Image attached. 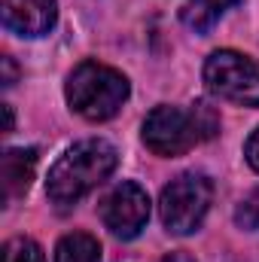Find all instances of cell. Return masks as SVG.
Listing matches in <instances>:
<instances>
[{
  "mask_svg": "<svg viewBox=\"0 0 259 262\" xmlns=\"http://www.w3.org/2000/svg\"><path fill=\"white\" fill-rule=\"evenodd\" d=\"M119 152L107 140H82L52 165L46 192L58 207H70L116 171Z\"/></svg>",
  "mask_w": 259,
  "mask_h": 262,
  "instance_id": "1",
  "label": "cell"
},
{
  "mask_svg": "<svg viewBox=\"0 0 259 262\" xmlns=\"http://www.w3.org/2000/svg\"><path fill=\"white\" fill-rule=\"evenodd\" d=\"M217 128H220V119H217L213 107H207V104H192V107L162 104L143 122V143L156 156L174 159V156L189 152L195 143L213 137Z\"/></svg>",
  "mask_w": 259,
  "mask_h": 262,
  "instance_id": "2",
  "label": "cell"
},
{
  "mask_svg": "<svg viewBox=\"0 0 259 262\" xmlns=\"http://www.w3.org/2000/svg\"><path fill=\"white\" fill-rule=\"evenodd\" d=\"M128 101V79L107 64L82 61L67 76V104L89 122L113 119Z\"/></svg>",
  "mask_w": 259,
  "mask_h": 262,
  "instance_id": "3",
  "label": "cell"
},
{
  "mask_svg": "<svg viewBox=\"0 0 259 262\" xmlns=\"http://www.w3.org/2000/svg\"><path fill=\"white\" fill-rule=\"evenodd\" d=\"M210 198H213V186L204 174H180L174 177L159 198V213H162V223L168 232L174 235H189L201 226V220L207 216V207H210Z\"/></svg>",
  "mask_w": 259,
  "mask_h": 262,
  "instance_id": "4",
  "label": "cell"
},
{
  "mask_svg": "<svg viewBox=\"0 0 259 262\" xmlns=\"http://www.w3.org/2000/svg\"><path fill=\"white\" fill-rule=\"evenodd\" d=\"M204 82L223 101L241 107H259V61L241 52L232 49L213 52L204 64Z\"/></svg>",
  "mask_w": 259,
  "mask_h": 262,
  "instance_id": "5",
  "label": "cell"
},
{
  "mask_svg": "<svg viewBox=\"0 0 259 262\" xmlns=\"http://www.w3.org/2000/svg\"><path fill=\"white\" fill-rule=\"evenodd\" d=\"M101 220L116 238H137L149 220V195L137 183L125 180L101 201Z\"/></svg>",
  "mask_w": 259,
  "mask_h": 262,
  "instance_id": "6",
  "label": "cell"
},
{
  "mask_svg": "<svg viewBox=\"0 0 259 262\" xmlns=\"http://www.w3.org/2000/svg\"><path fill=\"white\" fill-rule=\"evenodd\" d=\"M58 18L55 0H3V25L21 37H43Z\"/></svg>",
  "mask_w": 259,
  "mask_h": 262,
  "instance_id": "7",
  "label": "cell"
},
{
  "mask_svg": "<svg viewBox=\"0 0 259 262\" xmlns=\"http://www.w3.org/2000/svg\"><path fill=\"white\" fill-rule=\"evenodd\" d=\"M37 168V149H6L0 159V183H3V201L21 198L28 192Z\"/></svg>",
  "mask_w": 259,
  "mask_h": 262,
  "instance_id": "8",
  "label": "cell"
},
{
  "mask_svg": "<svg viewBox=\"0 0 259 262\" xmlns=\"http://www.w3.org/2000/svg\"><path fill=\"white\" fill-rule=\"evenodd\" d=\"M55 262H101V244L85 232H70L55 247Z\"/></svg>",
  "mask_w": 259,
  "mask_h": 262,
  "instance_id": "9",
  "label": "cell"
},
{
  "mask_svg": "<svg viewBox=\"0 0 259 262\" xmlns=\"http://www.w3.org/2000/svg\"><path fill=\"white\" fill-rule=\"evenodd\" d=\"M232 3H238V0H183V6H180V15H183V21L195 28V31H207Z\"/></svg>",
  "mask_w": 259,
  "mask_h": 262,
  "instance_id": "10",
  "label": "cell"
},
{
  "mask_svg": "<svg viewBox=\"0 0 259 262\" xmlns=\"http://www.w3.org/2000/svg\"><path fill=\"white\" fill-rule=\"evenodd\" d=\"M3 262H46L43 250L31 238H12L3 247Z\"/></svg>",
  "mask_w": 259,
  "mask_h": 262,
  "instance_id": "11",
  "label": "cell"
},
{
  "mask_svg": "<svg viewBox=\"0 0 259 262\" xmlns=\"http://www.w3.org/2000/svg\"><path fill=\"white\" fill-rule=\"evenodd\" d=\"M235 220H238V226H241V229L259 232V189H256V192H250V195L238 204Z\"/></svg>",
  "mask_w": 259,
  "mask_h": 262,
  "instance_id": "12",
  "label": "cell"
},
{
  "mask_svg": "<svg viewBox=\"0 0 259 262\" xmlns=\"http://www.w3.org/2000/svg\"><path fill=\"white\" fill-rule=\"evenodd\" d=\"M244 156H247L250 168H253V171H259V128L250 134V140H247V146H244Z\"/></svg>",
  "mask_w": 259,
  "mask_h": 262,
  "instance_id": "13",
  "label": "cell"
},
{
  "mask_svg": "<svg viewBox=\"0 0 259 262\" xmlns=\"http://www.w3.org/2000/svg\"><path fill=\"white\" fill-rule=\"evenodd\" d=\"M3 85H12L15 82V67H12V58H3Z\"/></svg>",
  "mask_w": 259,
  "mask_h": 262,
  "instance_id": "14",
  "label": "cell"
},
{
  "mask_svg": "<svg viewBox=\"0 0 259 262\" xmlns=\"http://www.w3.org/2000/svg\"><path fill=\"white\" fill-rule=\"evenodd\" d=\"M159 262H195L189 253H168V256H162Z\"/></svg>",
  "mask_w": 259,
  "mask_h": 262,
  "instance_id": "15",
  "label": "cell"
},
{
  "mask_svg": "<svg viewBox=\"0 0 259 262\" xmlns=\"http://www.w3.org/2000/svg\"><path fill=\"white\" fill-rule=\"evenodd\" d=\"M3 113H6V131H12V107L3 104Z\"/></svg>",
  "mask_w": 259,
  "mask_h": 262,
  "instance_id": "16",
  "label": "cell"
}]
</instances>
